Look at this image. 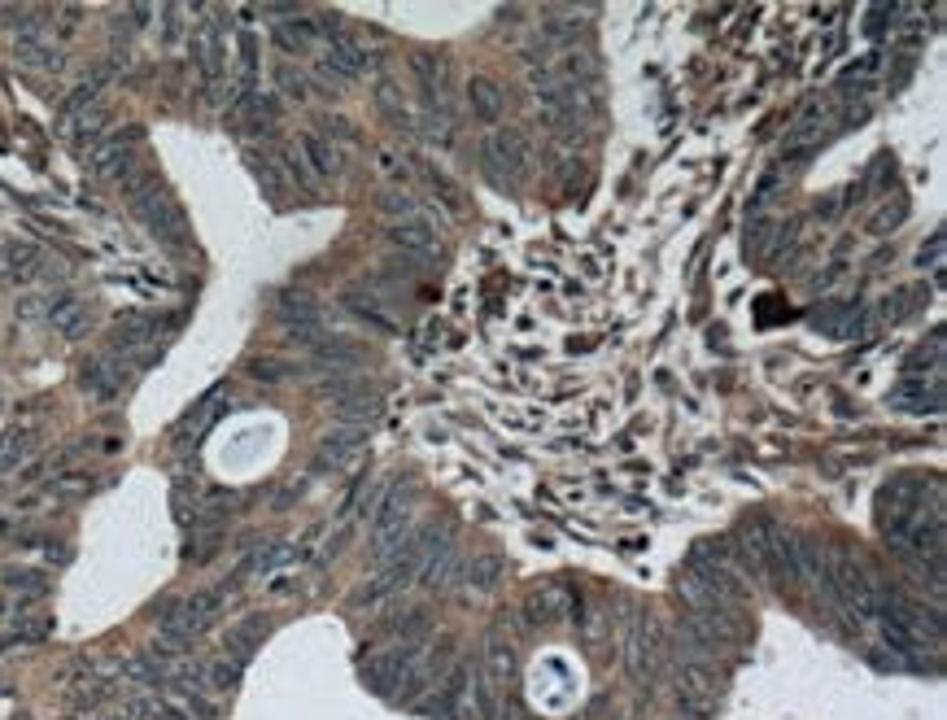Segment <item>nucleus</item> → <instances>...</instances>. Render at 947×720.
<instances>
[{
	"label": "nucleus",
	"mask_w": 947,
	"mask_h": 720,
	"mask_svg": "<svg viewBox=\"0 0 947 720\" xmlns=\"http://www.w3.org/2000/svg\"><path fill=\"white\" fill-rule=\"evenodd\" d=\"M406 533H411V485H406V480H393V485H385V494H380L376 511H371V555H376L380 568L398 555Z\"/></svg>",
	"instance_id": "1"
},
{
	"label": "nucleus",
	"mask_w": 947,
	"mask_h": 720,
	"mask_svg": "<svg viewBox=\"0 0 947 720\" xmlns=\"http://www.w3.org/2000/svg\"><path fill=\"white\" fill-rule=\"evenodd\" d=\"M481 166L485 175L494 179L498 188H515L524 184V179L533 175V144L524 131L515 127H502V131H489L481 140Z\"/></svg>",
	"instance_id": "2"
},
{
	"label": "nucleus",
	"mask_w": 947,
	"mask_h": 720,
	"mask_svg": "<svg viewBox=\"0 0 947 720\" xmlns=\"http://www.w3.org/2000/svg\"><path fill=\"white\" fill-rule=\"evenodd\" d=\"M131 210H136V219L149 227L153 236L162 240V245H188V223H184V210L171 201V192L166 188H153L149 197L131 201Z\"/></svg>",
	"instance_id": "3"
},
{
	"label": "nucleus",
	"mask_w": 947,
	"mask_h": 720,
	"mask_svg": "<svg viewBox=\"0 0 947 720\" xmlns=\"http://www.w3.org/2000/svg\"><path fill=\"white\" fill-rule=\"evenodd\" d=\"M145 131L140 127H127V131H118V136L110 140H97L92 144V171L105 175V179H127L131 171H136V144Z\"/></svg>",
	"instance_id": "4"
},
{
	"label": "nucleus",
	"mask_w": 947,
	"mask_h": 720,
	"mask_svg": "<svg viewBox=\"0 0 947 720\" xmlns=\"http://www.w3.org/2000/svg\"><path fill=\"white\" fill-rule=\"evenodd\" d=\"M127 380H131V371L118 354H97L79 367V389L92 393L97 402H114L118 393L127 389Z\"/></svg>",
	"instance_id": "5"
},
{
	"label": "nucleus",
	"mask_w": 947,
	"mask_h": 720,
	"mask_svg": "<svg viewBox=\"0 0 947 720\" xmlns=\"http://www.w3.org/2000/svg\"><path fill=\"white\" fill-rule=\"evenodd\" d=\"M411 664H415V646H402V651H389V655H376L363 664V681L376 694H385V699H398L406 677H411Z\"/></svg>",
	"instance_id": "6"
},
{
	"label": "nucleus",
	"mask_w": 947,
	"mask_h": 720,
	"mask_svg": "<svg viewBox=\"0 0 947 720\" xmlns=\"http://www.w3.org/2000/svg\"><path fill=\"white\" fill-rule=\"evenodd\" d=\"M786 528L769 520V515H760V520H747L738 528V550H742V563H751V568H764L769 572V559L777 555V546H782Z\"/></svg>",
	"instance_id": "7"
},
{
	"label": "nucleus",
	"mask_w": 947,
	"mask_h": 720,
	"mask_svg": "<svg viewBox=\"0 0 947 720\" xmlns=\"http://www.w3.org/2000/svg\"><path fill=\"white\" fill-rule=\"evenodd\" d=\"M659 659H664V638H659V624L655 620H638L629 629V638H625V664L633 677H651V672L659 668Z\"/></svg>",
	"instance_id": "8"
},
{
	"label": "nucleus",
	"mask_w": 947,
	"mask_h": 720,
	"mask_svg": "<svg viewBox=\"0 0 947 720\" xmlns=\"http://www.w3.org/2000/svg\"><path fill=\"white\" fill-rule=\"evenodd\" d=\"M367 48L358 44V40H350V35H332V44L323 48V57H319V70L328 79H341V83H350V79H358L367 70Z\"/></svg>",
	"instance_id": "9"
},
{
	"label": "nucleus",
	"mask_w": 947,
	"mask_h": 720,
	"mask_svg": "<svg viewBox=\"0 0 947 720\" xmlns=\"http://www.w3.org/2000/svg\"><path fill=\"white\" fill-rule=\"evenodd\" d=\"M389 245L398 249L402 258H411V262H433L441 254V240L437 232L428 227L424 219H411V223H393V232H389Z\"/></svg>",
	"instance_id": "10"
},
{
	"label": "nucleus",
	"mask_w": 947,
	"mask_h": 720,
	"mask_svg": "<svg viewBox=\"0 0 947 720\" xmlns=\"http://www.w3.org/2000/svg\"><path fill=\"white\" fill-rule=\"evenodd\" d=\"M524 611L533 616V624H563L577 611V598L568 590H559V585H537L529 594V603H524Z\"/></svg>",
	"instance_id": "11"
},
{
	"label": "nucleus",
	"mask_w": 947,
	"mask_h": 720,
	"mask_svg": "<svg viewBox=\"0 0 947 720\" xmlns=\"http://www.w3.org/2000/svg\"><path fill=\"white\" fill-rule=\"evenodd\" d=\"M459 568H463V555L454 550V542L450 546H441L437 555H428L424 563L415 568V581L424 585V590H450L454 581H459Z\"/></svg>",
	"instance_id": "12"
},
{
	"label": "nucleus",
	"mask_w": 947,
	"mask_h": 720,
	"mask_svg": "<svg viewBox=\"0 0 947 720\" xmlns=\"http://www.w3.org/2000/svg\"><path fill=\"white\" fill-rule=\"evenodd\" d=\"M467 101H472V114L481 118V123H498V118L507 114V88L489 75L467 79Z\"/></svg>",
	"instance_id": "13"
},
{
	"label": "nucleus",
	"mask_w": 947,
	"mask_h": 720,
	"mask_svg": "<svg viewBox=\"0 0 947 720\" xmlns=\"http://www.w3.org/2000/svg\"><path fill=\"white\" fill-rule=\"evenodd\" d=\"M40 267H44V254L35 245H27V240H5V254H0V275H5V280L27 284L40 275Z\"/></svg>",
	"instance_id": "14"
},
{
	"label": "nucleus",
	"mask_w": 947,
	"mask_h": 720,
	"mask_svg": "<svg viewBox=\"0 0 947 720\" xmlns=\"http://www.w3.org/2000/svg\"><path fill=\"white\" fill-rule=\"evenodd\" d=\"M415 83L419 92H424V110H437V105H450L446 101V62L433 53H415Z\"/></svg>",
	"instance_id": "15"
},
{
	"label": "nucleus",
	"mask_w": 947,
	"mask_h": 720,
	"mask_svg": "<svg viewBox=\"0 0 947 720\" xmlns=\"http://www.w3.org/2000/svg\"><path fill=\"white\" fill-rule=\"evenodd\" d=\"M49 319H53V328L62 332L66 341H83V336L92 332V310L83 302H75V297H53Z\"/></svg>",
	"instance_id": "16"
},
{
	"label": "nucleus",
	"mask_w": 947,
	"mask_h": 720,
	"mask_svg": "<svg viewBox=\"0 0 947 720\" xmlns=\"http://www.w3.org/2000/svg\"><path fill=\"white\" fill-rule=\"evenodd\" d=\"M297 153H302V162H306V171L315 175V179H337L341 175V153L332 149V140H323V136H302V144H297Z\"/></svg>",
	"instance_id": "17"
},
{
	"label": "nucleus",
	"mask_w": 947,
	"mask_h": 720,
	"mask_svg": "<svg viewBox=\"0 0 947 720\" xmlns=\"http://www.w3.org/2000/svg\"><path fill=\"white\" fill-rule=\"evenodd\" d=\"M14 57L22 66H31V70H44V75H57L66 62H62V53H57L53 44H44L35 31H22L18 40H14Z\"/></svg>",
	"instance_id": "18"
},
{
	"label": "nucleus",
	"mask_w": 947,
	"mask_h": 720,
	"mask_svg": "<svg viewBox=\"0 0 947 720\" xmlns=\"http://www.w3.org/2000/svg\"><path fill=\"white\" fill-rule=\"evenodd\" d=\"M219 415H223V398H219V393H210L206 402H197L193 411H188V415H184V419H179V424L171 428V437L179 441V446H188V441H197L201 432H206V428H210Z\"/></svg>",
	"instance_id": "19"
},
{
	"label": "nucleus",
	"mask_w": 947,
	"mask_h": 720,
	"mask_svg": "<svg viewBox=\"0 0 947 720\" xmlns=\"http://www.w3.org/2000/svg\"><path fill=\"white\" fill-rule=\"evenodd\" d=\"M502 581V559L498 555H472L459 568V585L472 594H489Z\"/></svg>",
	"instance_id": "20"
},
{
	"label": "nucleus",
	"mask_w": 947,
	"mask_h": 720,
	"mask_svg": "<svg viewBox=\"0 0 947 720\" xmlns=\"http://www.w3.org/2000/svg\"><path fill=\"white\" fill-rule=\"evenodd\" d=\"M358 446H363V432H358V428H341V432H332V437L319 441V459H315V463L337 472V467H345V463L354 459Z\"/></svg>",
	"instance_id": "21"
},
{
	"label": "nucleus",
	"mask_w": 947,
	"mask_h": 720,
	"mask_svg": "<svg viewBox=\"0 0 947 720\" xmlns=\"http://www.w3.org/2000/svg\"><path fill=\"white\" fill-rule=\"evenodd\" d=\"M895 406H908V411H943V380L934 376L930 380V389H926V380H908L904 389H895Z\"/></svg>",
	"instance_id": "22"
},
{
	"label": "nucleus",
	"mask_w": 947,
	"mask_h": 720,
	"mask_svg": "<svg viewBox=\"0 0 947 720\" xmlns=\"http://www.w3.org/2000/svg\"><path fill=\"white\" fill-rule=\"evenodd\" d=\"M267 633H271V620H267V616H249V620H241L232 633H227V651H232V659H241V664H245V659L262 646V638H267Z\"/></svg>",
	"instance_id": "23"
},
{
	"label": "nucleus",
	"mask_w": 947,
	"mask_h": 720,
	"mask_svg": "<svg viewBox=\"0 0 947 720\" xmlns=\"http://www.w3.org/2000/svg\"><path fill=\"white\" fill-rule=\"evenodd\" d=\"M406 581H411V572H402V568H380V576H371L363 590L354 594V607H376V603H385V598L398 594Z\"/></svg>",
	"instance_id": "24"
},
{
	"label": "nucleus",
	"mask_w": 947,
	"mask_h": 720,
	"mask_svg": "<svg viewBox=\"0 0 947 720\" xmlns=\"http://www.w3.org/2000/svg\"><path fill=\"white\" fill-rule=\"evenodd\" d=\"M812 328L825 332V336H856L860 332V315H856V306L834 302V306H821L817 315H812Z\"/></svg>",
	"instance_id": "25"
},
{
	"label": "nucleus",
	"mask_w": 947,
	"mask_h": 720,
	"mask_svg": "<svg viewBox=\"0 0 947 720\" xmlns=\"http://www.w3.org/2000/svg\"><path fill=\"white\" fill-rule=\"evenodd\" d=\"M280 319L284 328H297V323H319V302L306 288H284L280 293Z\"/></svg>",
	"instance_id": "26"
},
{
	"label": "nucleus",
	"mask_w": 947,
	"mask_h": 720,
	"mask_svg": "<svg viewBox=\"0 0 947 720\" xmlns=\"http://www.w3.org/2000/svg\"><path fill=\"white\" fill-rule=\"evenodd\" d=\"M310 40H315V22H306V18H284L280 27H275V48H280V53H306Z\"/></svg>",
	"instance_id": "27"
},
{
	"label": "nucleus",
	"mask_w": 947,
	"mask_h": 720,
	"mask_svg": "<svg viewBox=\"0 0 947 720\" xmlns=\"http://www.w3.org/2000/svg\"><path fill=\"white\" fill-rule=\"evenodd\" d=\"M485 677L494 681V686H507V677H515V651H511V642H502L494 638L485 646Z\"/></svg>",
	"instance_id": "28"
},
{
	"label": "nucleus",
	"mask_w": 947,
	"mask_h": 720,
	"mask_svg": "<svg viewBox=\"0 0 947 720\" xmlns=\"http://www.w3.org/2000/svg\"><path fill=\"white\" fill-rule=\"evenodd\" d=\"M428 624H433L428 607H411V611H402V616L389 620V633H393V638H398L402 646H411V642H419V638L428 633Z\"/></svg>",
	"instance_id": "29"
},
{
	"label": "nucleus",
	"mask_w": 947,
	"mask_h": 720,
	"mask_svg": "<svg viewBox=\"0 0 947 720\" xmlns=\"http://www.w3.org/2000/svg\"><path fill=\"white\" fill-rule=\"evenodd\" d=\"M337 415H341V424H371V419H376V398L358 384L354 393H345L337 402Z\"/></svg>",
	"instance_id": "30"
},
{
	"label": "nucleus",
	"mask_w": 947,
	"mask_h": 720,
	"mask_svg": "<svg viewBox=\"0 0 947 720\" xmlns=\"http://www.w3.org/2000/svg\"><path fill=\"white\" fill-rule=\"evenodd\" d=\"M315 358L323 367H354L358 358H363V350H358L354 341H337V336H323V341L315 345Z\"/></svg>",
	"instance_id": "31"
},
{
	"label": "nucleus",
	"mask_w": 947,
	"mask_h": 720,
	"mask_svg": "<svg viewBox=\"0 0 947 720\" xmlns=\"http://www.w3.org/2000/svg\"><path fill=\"white\" fill-rule=\"evenodd\" d=\"M341 306H350L354 315H358V319H367L376 332H393V319H389V315H380V306L371 302V297L354 293V288H345V293H341Z\"/></svg>",
	"instance_id": "32"
},
{
	"label": "nucleus",
	"mask_w": 947,
	"mask_h": 720,
	"mask_svg": "<svg viewBox=\"0 0 947 720\" xmlns=\"http://www.w3.org/2000/svg\"><path fill=\"white\" fill-rule=\"evenodd\" d=\"M419 131H424V140H433V144H450V136H454V114H450V105L424 110V118H419Z\"/></svg>",
	"instance_id": "33"
},
{
	"label": "nucleus",
	"mask_w": 947,
	"mask_h": 720,
	"mask_svg": "<svg viewBox=\"0 0 947 720\" xmlns=\"http://www.w3.org/2000/svg\"><path fill=\"white\" fill-rule=\"evenodd\" d=\"M105 127H110V114H105L101 105H92V110H83V114L75 118V131H70V140H75V144H97V136H101Z\"/></svg>",
	"instance_id": "34"
},
{
	"label": "nucleus",
	"mask_w": 947,
	"mask_h": 720,
	"mask_svg": "<svg viewBox=\"0 0 947 720\" xmlns=\"http://www.w3.org/2000/svg\"><path fill=\"white\" fill-rule=\"evenodd\" d=\"M31 446H35V432L31 428H14L5 441H0V467H18L31 454Z\"/></svg>",
	"instance_id": "35"
},
{
	"label": "nucleus",
	"mask_w": 947,
	"mask_h": 720,
	"mask_svg": "<svg viewBox=\"0 0 947 720\" xmlns=\"http://www.w3.org/2000/svg\"><path fill=\"white\" fill-rule=\"evenodd\" d=\"M5 590H18V594H44L49 590V576L44 572H35V568H5Z\"/></svg>",
	"instance_id": "36"
},
{
	"label": "nucleus",
	"mask_w": 947,
	"mask_h": 720,
	"mask_svg": "<svg viewBox=\"0 0 947 720\" xmlns=\"http://www.w3.org/2000/svg\"><path fill=\"white\" fill-rule=\"evenodd\" d=\"M472 686V699H476V712H481V720H498L502 712V703H498V686L485 677V672H476V681H467Z\"/></svg>",
	"instance_id": "37"
},
{
	"label": "nucleus",
	"mask_w": 947,
	"mask_h": 720,
	"mask_svg": "<svg viewBox=\"0 0 947 720\" xmlns=\"http://www.w3.org/2000/svg\"><path fill=\"white\" fill-rule=\"evenodd\" d=\"M380 210H385L389 219H398V223L419 219V201L411 197V192H398V188H389L385 197H380Z\"/></svg>",
	"instance_id": "38"
},
{
	"label": "nucleus",
	"mask_w": 947,
	"mask_h": 720,
	"mask_svg": "<svg viewBox=\"0 0 947 720\" xmlns=\"http://www.w3.org/2000/svg\"><path fill=\"white\" fill-rule=\"evenodd\" d=\"M206 681L214 690H236V686H241V659H232V655L214 659V664L206 668Z\"/></svg>",
	"instance_id": "39"
},
{
	"label": "nucleus",
	"mask_w": 947,
	"mask_h": 720,
	"mask_svg": "<svg viewBox=\"0 0 947 720\" xmlns=\"http://www.w3.org/2000/svg\"><path fill=\"white\" fill-rule=\"evenodd\" d=\"M376 96H380V110L389 114V123H398V127H415V118L406 114V105H402V96H398V88H393V83H380Z\"/></svg>",
	"instance_id": "40"
},
{
	"label": "nucleus",
	"mask_w": 947,
	"mask_h": 720,
	"mask_svg": "<svg viewBox=\"0 0 947 720\" xmlns=\"http://www.w3.org/2000/svg\"><path fill=\"white\" fill-rule=\"evenodd\" d=\"M275 88L289 96V101H306V92H310L297 66H275Z\"/></svg>",
	"instance_id": "41"
},
{
	"label": "nucleus",
	"mask_w": 947,
	"mask_h": 720,
	"mask_svg": "<svg viewBox=\"0 0 947 720\" xmlns=\"http://www.w3.org/2000/svg\"><path fill=\"white\" fill-rule=\"evenodd\" d=\"M249 376L262 380V384H280V380L293 376V367L280 363V358H254V363H249Z\"/></svg>",
	"instance_id": "42"
},
{
	"label": "nucleus",
	"mask_w": 947,
	"mask_h": 720,
	"mask_svg": "<svg viewBox=\"0 0 947 720\" xmlns=\"http://www.w3.org/2000/svg\"><path fill=\"white\" fill-rule=\"evenodd\" d=\"M428 184H433V192H437L441 201H446L450 210H463V192H459V184H454V179H446L441 171H428Z\"/></svg>",
	"instance_id": "43"
},
{
	"label": "nucleus",
	"mask_w": 947,
	"mask_h": 720,
	"mask_svg": "<svg viewBox=\"0 0 947 720\" xmlns=\"http://www.w3.org/2000/svg\"><path fill=\"white\" fill-rule=\"evenodd\" d=\"M917 297H921V288H899V293H891V297L882 302V315H886V319H904L908 306H913Z\"/></svg>",
	"instance_id": "44"
},
{
	"label": "nucleus",
	"mask_w": 947,
	"mask_h": 720,
	"mask_svg": "<svg viewBox=\"0 0 947 720\" xmlns=\"http://www.w3.org/2000/svg\"><path fill=\"white\" fill-rule=\"evenodd\" d=\"M184 14H188V9H179V5H166V9H162V22H166L162 40H166V44H175L179 35H184Z\"/></svg>",
	"instance_id": "45"
},
{
	"label": "nucleus",
	"mask_w": 947,
	"mask_h": 720,
	"mask_svg": "<svg viewBox=\"0 0 947 720\" xmlns=\"http://www.w3.org/2000/svg\"><path fill=\"white\" fill-rule=\"evenodd\" d=\"M249 166H254L258 184H262V188H267L271 197H275V192H280V179H275V166H271L267 158H258V153H249Z\"/></svg>",
	"instance_id": "46"
},
{
	"label": "nucleus",
	"mask_w": 947,
	"mask_h": 720,
	"mask_svg": "<svg viewBox=\"0 0 947 720\" xmlns=\"http://www.w3.org/2000/svg\"><path fill=\"white\" fill-rule=\"evenodd\" d=\"M241 70H245V79H254V70H258V40H254V31H241Z\"/></svg>",
	"instance_id": "47"
},
{
	"label": "nucleus",
	"mask_w": 947,
	"mask_h": 720,
	"mask_svg": "<svg viewBox=\"0 0 947 720\" xmlns=\"http://www.w3.org/2000/svg\"><path fill=\"white\" fill-rule=\"evenodd\" d=\"M214 550H219V533H210V537H193L188 542V563H206Z\"/></svg>",
	"instance_id": "48"
},
{
	"label": "nucleus",
	"mask_w": 947,
	"mask_h": 720,
	"mask_svg": "<svg viewBox=\"0 0 947 720\" xmlns=\"http://www.w3.org/2000/svg\"><path fill=\"white\" fill-rule=\"evenodd\" d=\"M917 262H921V267H934V271L943 267V232H934V236H930V245H921Z\"/></svg>",
	"instance_id": "49"
},
{
	"label": "nucleus",
	"mask_w": 947,
	"mask_h": 720,
	"mask_svg": "<svg viewBox=\"0 0 947 720\" xmlns=\"http://www.w3.org/2000/svg\"><path fill=\"white\" fill-rule=\"evenodd\" d=\"M904 214H908V210H904V201H891V206H886L869 227H873V232H886V227H899V223H904Z\"/></svg>",
	"instance_id": "50"
},
{
	"label": "nucleus",
	"mask_w": 947,
	"mask_h": 720,
	"mask_svg": "<svg viewBox=\"0 0 947 720\" xmlns=\"http://www.w3.org/2000/svg\"><path fill=\"white\" fill-rule=\"evenodd\" d=\"M777 188H782V175H777V171H773V175H764V179H760V188H755V197H751V210H764V206H769V197H773Z\"/></svg>",
	"instance_id": "51"
},
{
	"label": "nucleus",
	"mask_w": 947,
	"mask_h": 720,
	"mask_svg": "<svg viewBox=\"0 0 947 720\" xmlns=\"http://www.w3.org/2000/svg\"><path fill=\"white\" fill-rule=\"evenodd\" d=\"M284 166H289V171H293V179H297V184H302V188H315V184H319V179L306 171L302 153H284Z\"/></svg>",
	"instance_id": "52"
},
{
	"label": "nucleus",
	"mask_w": 947,
	"mask_h": 720,
	"mask_svg": "<svg viewBox=\"0 0 947 720\" xmlns=\"http://www.w3.org/2000/svg\"><path fill=\"white\" fill-rule=\"evenodd\" d=\"M14 638H22V642H40V638H49V620H22Z\"/></svg>",
	"instance_id": "53"
},
{
	"label": "nucleus",
	"mask_w": 947,
	"mask_h": 720,
	"mask_svg": "<svg viewBox=\"0 0 947 720\" xmlns=\"http://www.w3.org/2000/svg\"><path fill=\"white\" fill-rule=\"evenodd\" d=\"M886 18H895V9L891 5H873L869 9V35H882V22Z\"/></svg>",
	"instance_id": "54"
},
{
	"label": "nucleus",
	"mask_w": 947,
	"mask_h": 720,
	"mask_svg": "<svg viewBox=\"0 0 947 720\" xmlns=\"http://www.w3.org/2000/svg\"><path fill=\"white\" fill-rule=\"evenodd\" d=\"M380 166H385V175H393V179H398V175H406V158H398V153H380Z\"/></svg>",
	"instance_id": "55"
},
{
	"label": "nucleus",
	"mask_w": 947,
	"mask_h": 720,
	"mask_svg": "<svg viewBox=\"0 0 947 720\" xmlns=\"http://www.w3.org/2000/svg\"><path fill=\"white\" fill-rule=\"evenodd\" d=\"M83 485H88L83 476H62V480H53V494H79Z\"/></svg>",
	"instance_id": "56"
},
{
	"label": "nucleus",
	"mask_w": 947,
	"mask_h": 720,
	"mask_svg": "<svg viewBox=\"0 0 947 720\" xmlns=\"http://www.w3.org/2000/svg\"><path fill=\"white\" fill-rule=\"evenodd\" d=\"M153 14H158V9H149V5H131V9H127V18H131V22H140V27H149Z\"/></svg>",
	"instance_id": "57"
},
{
	"label": "nucleus",
	"mask_w": 947,
	"mask_h": 720,
	"mask_svg": "<svg viewBox=\"0 0 947 720\" xmlns=\"http://www.w3.org/2000/svg\"><path fill=\"white\" fill-rule=\"evenodd\" d=\"M498 720H537V716H533V712H524L520 703H507V707L498 712Z\"/></svg>",
	"instance_id": "58"
},
{
	"label": "nucleus",
	"mask_w": 947,
	"mask_h": 720,
	"mask_svg": "<svg viewBox=\"0 0 947 720\" xmlns=\"http://www.w3.org/2000/svg\"><path fill=\"white\" fill-rule=\"evenodd\" d=\"M5 611H9V603H5V594H0V616H5Z\"/></svg>",
	"instance_id": "59"
},
{
	"label": "nucleus",
	"mask_w": 947,
	"mask_h": 720,
	"mask_svg": "<svg viewBox=\"0 0 947 720\" xmlns=\"http://www.w3.org/2000/svg\"><path fill=\"white\" fill-rule=\"evenodd\" d=\"M0 254H5V236H0Z\"/></svg>",
	"instance_id": "60"
}]
</instances>
